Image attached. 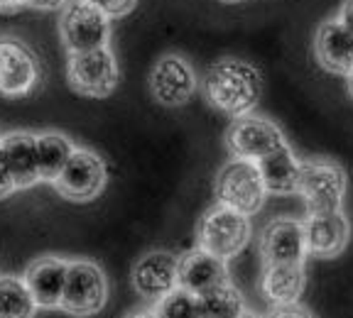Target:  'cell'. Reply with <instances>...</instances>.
<instances>
[{"instance_id": "obj_1", "label": "cell", "mask_w": 353, "mask_h": 318, "mask_svg": "<svg viewBox=\"0 0 353 318\" xmlns=\"http://www.w3.org/2000/svg\"><path fill=\"white\" fill-rule=\"evenodd\" d=\"M201 91L216 110L238 118L258 105L263 96V76L250 61L226 56L206 69Z\"/></svg>"}, {"instance_id": "obj_2", "label": "cell", "mask_w": 353, "mask_h": 318, "mask_svg": "<svg viewBox=\"0 0 353 318\" xmlns=\"http://www.w3.org/2000/svg\"><path fill=\"white\" fill-rule=\"evenodd\" d=\"M214 193L216 203L226 206L231 211H238L243 215H253L263 209L265 191L263 179H260L258 165L250 159H238L233 157L231 162L221 167L214 181Z\"/></svg>"}, {"instance_id": "obj_3", "label": "cell", "mask_w": 353, "mask_h": 318, "mask_svg": "<svg viewBox=\"0 0 353 318\" xmlns=\"http://www.w3.org/2000/svg\"><path fill=\"white\" fill-rule=\"evenodd\" d=\"M250 215H243L226 206H211L196 225V242L201 250L221 259H231L250 240Z\"/></svg>"}, {"instance_id": "obj_4", "label": "cell", "mask_w": 353, "mask_h": 318, "mask_svg": "<svg viewBox=\"0 0 353 318\" xmlns=\"http://www.w3.org/2000/svg\"><path fill=\"white\" fill-rule=\"evenodd\" d=\"M66 78L79 96L105 98L116 91L121 81L116 54L108 44L86 52H72L66 61Z\"/></svg>"}, {"instance_id": "obj_5", "label": "cell", "mask_w": 353, "mask_h": 318, "mask_svg": "<svg viewBox=\"0 0 353 318\" xmlns=\"http://www.w3.org/2000/svg\"><path fill=\"white\" fill-rule=\"evenodd\" d=\"M108 299V282L103 269L88 259L66 262V279L61 291L59 308L72 316H94L105 306Z\"/></svg>"}, {"instance_id": "obj_6", "label": "cell", "mask_w": 353, "mask_h": 318, "mask_svg": "<svg viewBox=\"0 0 353 318\" xmlns=\"http://www.w3.org/2000/svg\"><path fill=\"white\" fill-rule=\"evenodd\" d=\"M59 15V37L66 52H86L105 47L110 39V17L86 0H66Z\"/></svg>"}, {"instance_id": "obj_7", "label": "cell", "mask_w": 353, "mask_h": 318, "mask_svg": "<svg viewBox=\"0 0 353 318\" xmlns=\"http://www.w3.org/2000/svg\"><path fill=\"white\" fill-rule=\"evenodd\" d=\"M307 213H331L341 211L346 196V174L334 162H302L297 191Z\"/></svg>"}, {"instance_id": "obj_8", "label": "cell", "mask_w": 353, "mask_h": 318, "mask_svg": "<svg viewBox=\"0 0 353 318\" xmlns=\"http://www.w3.org/2000/svg\"><path fill=\"white\" fill-rule=\"evenodd\" d=\"M42 81V66L28 44L15 37H0V96L25 98Z\"/></svg>"}, {"instance_id": "obj_9", "label": "cell", "mask_w": 353, "mask_h": 318, "mask_svg": "<svg viewBox=\"0 0 353 318\" xmlns=\"http://www.w3.org/2000/svg\"><path fill=\"white\" fill-rule=\"evenodd\" d=\"M314 56L329 74L351 76L353 37H351V0H343L339 15L321 22L314 37Z\"/></svg>"}, {"instance_id": "obj_10", "label": "cell", "mask_w": 353, "mask_h": 318, "mask_svg": "<svg viewBox=\"0 0 353 318\" xmlns=\"http://www.w3.org/2000/svg\"><path fill=\"white\" fill-rule=\"evenodd\" d=\"M105 162L91 149L74 147L64 169L52 184L69 201H91L105 187Z\"/></svg>"}, {"instance_id": "obj_11", "label": "cell", "mask_w": 353, "mask_h": 318, "mask_svg": "<svg viewBox=\"0 0 353 318\" xmlns=\"http://www.w3.org/2000/svg\"><path fill=\"white\" fill-rule=\"evenodd\" d=\"M226 145L233 157L258 162L260 157L270 154L272 149L287 145V140L272 120L245 113V116L233 118L231 127L226 132Z\"/></svg>"}, {"instance_id": "obj_12", "label": "cell", "mask_w": 353, "mask_h": 318, "mask_svg": "<svg viewBox=\"0 0 353 318\" xmlns=\"http://www.w3.org/2000/svg\"><path fill=\"white\" fill-rule=\"evenodd\" d=\"M150 94L165 108H179L196 94V74L179 54H165L150 72Z\"/></svg>"}, {"instance_id": "obj_13", "label": "cell", "mask_w": 353, "mask_h": 318, "mask_svg": "<svg viewBox=\"0 0 353 318\" xmlns=\"http://www.w3.org/2000/svg\"><path fill=\"white\" fill-rule=\"evenodd\" d=\"M260 255L265 264H302L307 257L302 223L294 218H275L260 233Z\"/></svg>"}, {"instance_id": "obj_14", "label": "cell", "mask_w": 353, "mask_h": 318, "mask_svg": "<svg viewBox=\"0 0 353 318\" xmlns=\"http://www.w3.org/2000/svg\"><path fill=\"white\" fill-rule=\"evenodd\" d=\"M223 282H228L226 259L216 257L201 247H194L182 257H176V286L192 291L196 297L216 289Z\"/></svg>"}, {"instance_id": "obj_15", "label": "cell", "mask_w": 353, "mask_h": 318, "mask_svg": "<svg viewBox=\"0 0 353 318\" xmlns=\"http://www.w3.org/2000/svg\"><path fill=\"white\" fill-rule=\"evenodd\" d=\"M304 247L314 257H336L348 242V220L341 211L331 213H307L302 223Z\"/></svg>"}, {"instance_id": "obj_16", "label": "cell", "mask_w": 353, "mask_h": 318, "mask_svg": "<svg viewBox=\"0 0 353 318\" xmlns=\"http://www.w3.org/2000/svg\"><path fill=\"white\" fill-rule=\"evenodd\" d=\"M132 286L143 299L157 301L176 286V255L152 250L132 267Z\"/></svg>"}, {"instance_id": "obj_17", "label": "cell", "mask_w": 353, "mask_h": 318, "mask_svg": "<svg viewBox=\"0 0 353 318\" xmlns=\"http://www.w3.org/2000/svg\"><path fill=\"white\" fill-rule=\"evenodd\" d=\"M66 279V259L59 257H39L25 269V286L37 308H57Z\"/></svg>"}, {"instance_id": "obj_18", "label": "cell", "mask_w": 353, "mask_h": 318, "mask_svg": "<svg viewBox=\"0 0 353 318\" xmlns=\"http://www.w3.org/2000/svg\"><path fill=\"white\" fill-rule=\"evenodd\" d=\"M260 179L268 193H277V196H287V193L297 191L299 171H302V162L297 159V154L290 149V145L272 149L270 154L260 157L258 162Z\"/></svg>"}, {"instance_id": "obj_19", "label": "cell", "mask_w": 353, "mask_h": 318, "mask_svg": "<svg viewBox=\"0 0 353 318\" xmlns=\"http://www.w3.org/2000/svg\"><path fill=\"white\" fill-rule=\"evenodd\" d=\"M0 149H3L15 189H30L32 184H37L39 174L32 132H10L6 138H0Z\"/></svg>"}, {"instance_id": "obj_20", "label": "cell", "mask_w": 353, "mask_h": 318, "mask_svg": "<svg viewBox=\"0 0 353 318\" xmlns=\"http://www.w3.org/2000/svg\"><path fill=\"white\" fill-rule=\"evenodd\" d=\"M260 289L272 306L294 304L304 289V267L302 264H265Z\"/></svg>"}, {"instance_id": "obj_21", "label": "cell", "mask_w": 353, "mask_h": 318, "mask_svg": "<svg viewBox=\"0 0 353 318\" xmlns=\"http://www.w3.org/2000/svg\"><path fill=\"white\" fill-rule=\"evenodd\" d=\"M74 152V142L61 132H42L34 135V154H37V174L42 181H54L64 169L66 159Z\"/></svg>"}, {"instance_id": "obj_22", "label": "cell", "mask_w": 353, "mask_h": 318, "mask_svg": "<svg viewBox=\"0 0 353 318\" xmlns=\"http://www.w3.org/2000/svg\"><path fill=\"white\" fill-rule=\"evenodd\" d=\"M199 304H201V318H238L245 311V299L231 282H223L216 289L201 294Z\"/></svg>"}, {"instance_id": "obj_23", "label": "cell", "mask_w": 353, "mask_h": 318, "mask_svg": "<svg viewBox=\"0 0 353 318\" xmlns=\"http://www.w3.org/2000/svg\"><path fill=\"white\" fill-rule=\"evenodd\" d=\"M37 304L20 277H0V318H34Z\"/></svg>"}, {"instance_id": "obj_24", "label": "cell", "mask_w": 353, "mask_h": 318, "mask_svg": "<svg viewBox=\"0 0 353 318\" xmlns=\"http://www.w3.org/2000/svg\"><path fill=\"white\" fill-rule=\"evenodd\" d=\"M152 311L160 318H201V304H199L196 294L182 289V286H174L154 301Z\"/></svg>"}, {"instance_id": "obj_25", "label": "cell", "mask_w": 353, "mask_h": 318, "mask_svg": "<svg viewBox=\"0 0 353 318\" xmlns=\"http://www.w3.org/2000/svg\"><path fill=\"white\" fill-rule=\"evenodd\" d=\"M86 3L88 6L99 8V10L108 17H123L135 8L138 0H86Z\"/></svg>"}, {"instance_id": "obj_26", "label": "cell", "mask_w": 353, "mask_h": 318, "mask_svg": "<svg viewBox=\"0 0 353 318\" xmlns=\"http://www.w3.org/2000/svg\"><path fill=\"white\" fill-rule=\"evenodd\" d=\"M265 318H312V316H309L307 308H302L294 301V304H275Z\"/></svg>"}, {"instance_id": "obj_27", "label": "cell", "mask_w": 353, "mask_h": 318, "mask_svg": "<svg viewBox=\"0 0 353 318\" xmlns=\"http://www.w3.org/2000/svg\"><path fill=\"white\" fill-rule=\"evenodd\" d=\"M12 191H15V184H12V176L6 165V157H3V149H0V198L10 196Z\"/></svg>"}, {"instance_id": "obj_28", "label": "cell", "mask_w": 353, "mask_h": 318, "mask_svg": "<svg viewBox=\"0 0 353 318\" xmlns=\"http://www.w3.org/2000/svg\"><path fill=\"white\" fill-rule=\"evenodd\" d=\"M66 0H22L25 8H32V10H57V8L64 6Z\"/></svg>"}, {"instance_id": "obj_29", "label": "cell", "mask_w": 353, "mask_h": 318, "mask_svg": "<svg viewBox=\"0 0 353 318\" xmlns=\"http://www.w3.org/2000/svg\"><path fill=\"white\" fill-rule=\"evenodd\" d=\"M22 8V0H0V15H15Z\"/></svg>"}, {"instance_id": "obj_30", "label": "cell", "mask_w": 353, "mask_h": 318, "mask_svg": "<svg viewBox=\"0 0 353 318\" xmlns=\"http://www.w3.org/2000/svg\"><path fill=\"white\" fill-rule=\"evenodd\" d=\"M130 318H160L154 311H140V313H132Z\"/></svg>"}, {"instance_id": "obj_31", "label": "cell", "mask_w": 353, "mask_h": 318, "mask_svg": "<svg viewBox=\"0 0 353 318\" xmlns=\"http://www.w3.org/2000/svg\"><path fill=\"white\" fill-rule=\"evenodd\" d=\"M238 318H260V316H255V313H250L248 308H245V311H243V313H241V316H238Z\"/></svg>"}, {"instance_id": "obj_32", "label": "cell", "mask_w": 353, "mask_h": 318, "mask_svg": "<svg viewBox=\"0 0 353 318\" xmlns=\"http://www.w3.org/2000/svg\"><path fill=\"white\" fill-rule=\"evenodd\" d=\"M221 3H241V0H221Z\"/></svg>"}]
</instances>
